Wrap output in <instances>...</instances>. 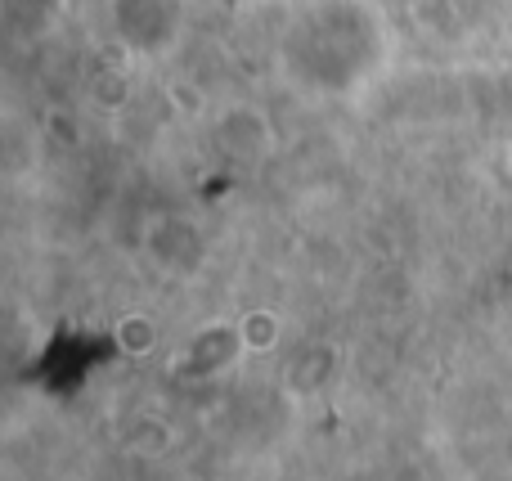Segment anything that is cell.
Masks as SVG:
<instances>
[{"instance_id": "2", "label": "cell", "mask_w": 512, "mask_h": 481, "mask_svg": "<svg viewBox=\"0 0 512 481\" xmlns=\"http://www.w3.org/2000/svg\"><path fill=\"white\" fill-rule=\"evenodd\" d=\"M113 338H117V347L126 351L131 360H140V356H153L158 351V324H153V315H122L117 320V329H113Z\"/></svg>"}, {"instance_id": "1", "label": "cell", "mask_w": 512, "mask_h": 481, "mask_svg": "<svg viewBox=\"0 0 512 481\" xmlns=\"http://www.w3.org/2000/svg\"><path fill=\"white\" fill-rule=\"evenodd\" d=\"M283 338V324L274 311H265V306H256V311L239 315V324H234V342H239L243 351H252V356H265V351H274Z\"/></svg>"}]
</instances>
